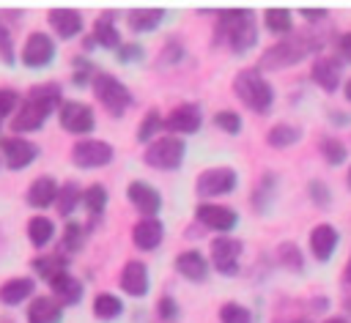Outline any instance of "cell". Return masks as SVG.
Masks as SVG:
<instances>
[{"mask_svg":"<svg viewBox=\"0 0 351 323\" xmlns=\"http://www.w3.org/2000/svg\"><path fill=\"white\" fill-rule=\"evenodd\" d=\"M16 104H19V96L14 90H8V88H0V120L8 118L16 109Z\"/></svg>","mask_w":351,"mask_h":323,"instance_id":"obj_41","label":"cell"},{"mask_svg":"<svg viewBox=\"0 0 351 323\" xmlns=\"http://www.w3.org/2000/svg\"><path fill=\"white\" fill-rule=\"evenodd\" d=\"M346 282L351 285V257H348V263H346Z\"/></svg>","mask_w":351,"mask_h":323,"instance_id":"obj_48","label":"cell"},{"mask_svg":"<svg viewBox=\"0 0 351 323\" xmlns=\"http://www.w3.org/2000/svg\"><path fill=\"white\" fill-rule=\"evenodd\" d=\"M93 41L99 47H107V49H118L121 47V33H118V27L112 25L110 16L96 19V25H93Z\"/></svg>","mask_w":351,"mask_h":323,"instance_id":"obj_26","label":"cell"},{"mask_svg":"<svg viewBox=\"0 0 351 323\" xmlns=\"http://www.w3.org/2000/svg\"><path fill=\"white\" fill-rule=\"evenodd\" d=\"M82 205L88 208V214H101L107 208V189L101 183H90L82 192Z\"/></svg>","mask_w":351,"mask_h":323,"instance_id":"obj_33","label":"cell"},{"mask_svg":"<svg viewBox=\"0 0 351 323\" xmlns=\"http://www.w3.org/2000/svg\"><path fill=\"white\" fill-rule=\"evenodd\" d=\"M63 320V309L55 298L49 296H38L30 301L27 307V323H60Z\"/></svg>","mask_w":351,"mask_h":323,"instance_id":"obj_20","label":"cell"},{"mask_svg":"<svg viewBox=\"0 0 351 323\" xmlns=\"http://www.w3.org/2000/svg\"><path fill=\"white\" fill-rule=\"evenodd\" d=\"M291 323H307V320H291Z\"/></svg>","mask_w":351,"mask_h":323,"instance_id":"obj_52","label":"cell"},{"mask_svg":"<svg viewBox=\"0 0 351 323\" xmlns=\"http://www.w3.org/2000/svg\"><path fill=\"white\" fill-rule=\"evenodd\" d=\"M115 156L112 145L104 142V140H80L74 148H71V162L77 167H85V170H93V167H104L110 164Z\"/></svg>","mask_w":351,"mask_h":323,"instance_id":"obj_7","label":"cell"},{"mask_svg":"<svg viewBox=\"0 0 351 323\" xmlns=\"http://www.w3.org/2000/svg\"><path fill=\"white\" fill-rule=\"evenodd\" d=\"M318 148H321V156H324L329 164H343L346 156H348L346 145H343L337 137H324V140L318 142Z\"/></svg>","mask_w":351,"mask_h":323,"instance_id":"obj_34","label":"cell"},{"mask_svg":"<svg viewBox=\"0 0 351 323\" xmlns=\"http://www.w3.org/2000/svg\"><path fill=\"white\" fill-rule=\"evenodd\" d=\"M337 244H340V233L332 224L313 227V233H310V252L315 255V260H329L335 255Z\"/></svg>","mask_w":351,"mask_h":323,"instance_id":"obj_17","label":"cell"},{"mask_svg":"<svg viewBox=\"0 0 351 323\" xmlns=\"http://www.w3.org/2000/svg\"><path fill=\"white\" fill-rule=\"evenodd\" d=\"M313 44H315V41H310V38L291 36V38H285V41H280V44H274V47H269V49L263 52V57H261V68L274 71V68L291 66V63L302 60L307 52H313V49H315Z\"/></svg>","mask_w":351,"mask_h":323,"instance_id":"obj_5","label":"cell"},{"mask_svg":"<svg viewBox=\"0 0 351 323\" xmlns=\"http://www.w3.org/2000/svg\"><path fill=\"white\" fill-rule=\"evenodd\" d=\"M58 120L71 134H90L93 126H96L93 109L88 104H82V101H63L60 109H58Z\"/></svg>","mask_w":351,"mask_h":323,"instance_id":"obj_8","label":"cell"},{"mask_svg":"<svg viewBox=\"0 0 351 323\" xmlns=\"http://www.w3.org/2000/svg\"><path fill=\"white\" fill-rule=\"evenodd\" d=\"M162 19H165L162 8H134V11H129V25L134 30H143V33L145 30H156Z\"/></svg>","mask_w":351,"mask_h":323,"instance_id":"obj_28","label":"cell"},{"mask_svg":"<svg viewBox=\"0 0 351 323\" xmlns=\"http://www.w3.org/2000/svg\"><path fill=\"white\" fill-rule=\"evenodd\" d=\"M280 257H282V263L291 266L293 271H302V255H299V249H296L291 241L280 246Z\"/></svg>","mask_w":351,"mask_h":323,"instance_id":"obj_40","label":"cell"},{"mask_svg":"<svg viewBox=\"0 0 351 323\" xmlns=\"http://www.w3.org/2000/svg\"><path fill=\"white\" fill-rule=\"evenodd\" d=\"M197 194L200 197H219L236 189V170L233 167H211L197 175Z\"/></svg>","mask_w":351,"mask_h":323,"instance_id":"obj_9","label":"cell"},{"mask_svg":"<svg viewBox=\"0 0 351 323\" xmlns=\"http://www.w3.org/2000/svg\"><path fill=\"white\" fill-rule=\"evenodd\" d=\"M195 216H197V222H203L208 230H217V233H228V230H233L236 222H239V216H236L233 208H228V205H214V203L197 205Z\"/></svg>","mask_w":351,"mask_h":323,"instance_id":"obj_14","label":"cell"},{"mask_svg":"<svg viewBox=\"0 0 351 323\" xmlns=\"http://www.w3.org/2000/svg\"><path fill=\"white\" fill-rule=\"evenodd\" d=\"M346 99H348V101H351V79H348V82H346Z\"/></svg>","mask_w":351,"mask_h":323,"instance_id":"obj_49","label":"cell"},{"mask_svg":"<svg viewBox=\"0 0 351 323\" xmlns=\"http://www.w3.org/2000/svg\"><path fill=\"white\" fill-rule=\"evenodd\" d=\"M337 47H340V55H343L346 60H351V33H343L340 41H337Z\"/></svg>","mask_w":351,"mask_h":323,"instance_id":"obj_46","label":"cell"},{"mask_svg":"<svg viewBox=\"0 0 351 323\" xmlns=\"http://www.w3.org/2000/svg\"><path fill=\"white\" fill-rule=\"evenodd\" d=\"M162 235H165V227H162V222H159L156 216L140 219V222L134 224V230H132L134 246H137V249H145V252L156 249V246L162 244Z\"/></svg>","mask_w":351,"mask_h":323,"instance_id":"obj_16","label":"cell"},{"mask_svg":"<svg viewBox=\"0 0 351 323\" xmlns=\"http://www.w3.org/2000/svg\"><path fill=\"white\" fill-rule=\"evenodd\" d=\"M165 129V120L156 109H148L143 123L137 126V142H154V134H159Z\"/></svg>","mask_w":351,"mask_h":323,"instance_id":"obj_31","label":"cell"},{"mask_svg":"<svg viewBox=\"0 0 351 323\" xmlns=\"http://www.w3.org/2000/svg\"><path fill=\"white\" fill-rule=\"evenodd\" d=\"M49 287H52V293H55L63 304H77V301L82 298V285H80V279H74L69 271L52 276V279H49Z\"/></svg>","mask_w":351,"mask_h":323,"instance_id":"obj_24","label":"cell"},{"mask_svg":"<svg viewBox=\"0 0 351 323\" xmlns=\"http://www.w3.org/2000/svg\"><path fill=\"white\" fill-rule=\"evenodd\" d=\"M118 60L129 63V60H143V47L140 44H121L118 47Z\"/></svg>","mask_w":351,"mask_h":323,"instance_id":"obj_45","label":"cell"},{"mask_svg":"<svg viewBox=\"0 0 351 323\" xmlns=\"http://www.w3.org/2000/svg\"><path fill=\"white\" fill-rule=\"evenodd\" d=\"M58 183H55V178H49V175H41V178H36L33 183H30V189H27V203L33 205V208H47V205H52L55 200H58Z\"/></svg>","mask_w":351,"mask_h":323,"instance_id":"obj_22","label":"cell"},{"mask_svg":"<svg viewBox=\"0 0 351 323\" xmlns=\"http://www.w3.org/2000/svg\"><path fill=\"white\" fill-rule=\"evenodd\" d=\"M60 88L55 82H47V85H36L30 88L27 99L22 101L19 112L14 115L11 120V129L14 131H36L44 126V120L55 112V107L60 109Z\"/></svg>","mask_w":351,"mask_h":323,"instance_id":"obj_1","label":"cell"},{"mask_svg":"<svg viewBox=\"0 0 351 323\" xmlns=\"http://www.w3.org/2000/svg\"><path fill=\"white\" fill-rule=\"evenodd\" d=\"M239 255H241V241L228 238V235H219L211 241V266L219 274L233 276L239 271Z\"/></svg>","mask_w":351,"mask_h":323,"instance_id":"obj_10","label":"cell"},{"mask_svg":"<svg viewBox=\"0 0 351 323\" xmlns=\"http://www.w3.org/2000/svg\"><path fill=\"white\" fill-rule=\"evenodd\" d=\"M121 312H123V301H121L118 296H112V293H99V296L93 298V315H96L99 320H115Z\"/></svg>","mask_w":351,"mask_h":323,"instance_id":"obj_29","label":"cell"},{"mask_svg":"<svg viewBox=\"0 0 351 323\" xmlns=\"http://www.w3.org/2000/svg\"><path fill=\"white\" fill-rule=\"evenodd\" d=\"M52 57H55V41L47 33H30L22 47V63L27 68H41L49 66Z\"/></svg>","mask_w":351,"mask_h":323,"instance_id":"obj_12","label":"cell"},{"mask_svg":"<svg viewBox=\"0 0 351 323\" xmlns=\"http://www.w3.org/2000/svg\"><path fill=\"white\" fill-rule=\"evenodd\" d=\"M0 151H3V159H5V164L11 170H25L38 156V145L25 140V137H5V140H0Z\"/></svg>","mask_w":351,"mask_h":323,"instance_id":"obj_11","label":"cell"},{"mask_svg":"<svg viewBox=\"0 0 351 323\" xmlns=\"http://www.w3.org/2000/svg\"><path fill=\"white\" fill-rule=\"evenodd\" d=\"M30 266H33V268H36V274H41L47 282H49L52 276H58V274H63V271H66V263H63V257H58V255L36 257Z\"/></svg>","mask_w":351,"mask_h":323,"instance_id":"obj_35","label":"cell"},{"mask_svg":"<svg viewBox=\"0 0 351 323\" xmlns=\"http://www.w3.org/2000/svg\"><path fill=\"white\" fill-rule=\"evenodd\" d=\"M263 22L271 33H288L291 30V11L288 8H266Z\"/></svg>","mask_w":351,"mask_h":323,"instance_id":"obj_36","label":"cell"},{"mask_svg":"<svg viewBox=\"0 0 351 323\" xmlns=\"http://www.w3.org/2000/svg\"><path fill=\"white\" fill-rule=\"evenodd\" d=\"M348 189H351V170H348Z\"/></svg>","mask_w":351,"mask_h":323,"instance_id":"obj_51","label":"cell"},{"mask_svg":"<svg viewBox=\"0 0 351 323\" xmlns=\"http://www.w3.org/2000/svg\"><path fill=\"white\" fill-rule=\"evenodd\" d=\"M184 156H186V145L176 134L156 137L145 148V164L148 167H156V170H176V167H181Z\"/></svg>","mask_w":351,"mask_h":323,"instance_id":"obj_4","label":"cell"},{"mask_svg":"<svg viewBox=\"0 0 351 323\" xmlns=\"http://www.w3.org/2000/svg\"><path fill=\"white\" fill-rule=\"evenodd\" d=\"M126 197H129V203H132L140 214H145V216H156V211L162 208L159 192H156L154 186H148L145 181H132V183L126 186Z\"/></svg>","mask_w":351,"mask_h":323,"instance_id":"obj_15","label":"cell"},{"mask_svg":"<svg viewBox=\"0 0 351 323\" xmlns=\"http://www.w3.org/2000/svg\"><path fill=\"white\" fill-rule=\"evenodd\" d=\"M203 123V115H200V107L197 104H178L167 118H165V129L170 134H192L197 131Z\"/></svg>","mask_w":351,"mask_h":323,"instance_id":"obj_13","label":"cell"},{"mask_svg":"<svg viewBox=\"0 0 351 323\" xmlns=\"http://www.w3.org/2000/svg\"><path fill=\"white\" fill-rule=\"evenodd\" d=\"M219 320L222 323H252V315L247 307L236 304V301H228L219 307Z\"/></svg>","mask_w":351,"mask_h":323,"instance_id":"obj_37","label":"cell"},{"mask_svg":"<svg viewBox=\"0 0 351 323\" xmlns=\"http://www.w3.org/2000/svg\"><path fill=\"white\" fill-rule=\"evenodd\" d=\"M307 192H310V197L315 200V205H321V208H326V205L332 203V194H329V189H326L321 181H313V183L307 186Z\"/></svg>","mask_w":351,"mask_h":323,"instance_id":"obj_43","label":"cell"},{"mask_svg":"<svg viewBox=\"0 0 351 323\" xmlns=\"http://www.w3.org/2000/svg\"><path fill=\"white\" fill-rule=\"evenodd\" d=\"M121 287L129 293V296H145L148 293V268L145 263L140 260H129L121 271Z\"/></svg>","mask_w":351,"mask_h":323,"instance_id":"obj_18","label":"cell"},{"mask_svg":"<svg viewBox=\"0 0 351 323\" xmlns=\"http://www.w3.org/2000/svg\"><path fill=\"white\" fill-rule=\"evenodd\" d=\"M176 271H178L181 276L192 279V282H200V279H206V274H208V263H206V257H203L197 249H186V252H181V255L176 257Z\"/></svg>","mask_w":351,"mask_h":323,"instance_id":"obj_21","label":"cell"},{"mask_svg":"<svg viewBox=\"0 0 351 323\" xmlns=\"http://www.w3.org/2000/svg\"><path fill=\"white\" fill-rule=\"evenodd\" d=\"M266 140H269L271 148H288V145H293V142L302 140V129L293 126V123H277V126L269 129Z\"/></svg>","mask_w":351,"mask_h":323,"instance_id":"obj_27","label":"cell"},{"mask_svg":"<svg viewBox=\"0 0 351 323\" xmlns=\"http://www.w3.org/2000/svg\"><path fill=\"white\" fill-rule=\"evenodd\" d=\"M233 93L255 112H266L274 101V90L269 85V79H263V74L258 68H244L233 77Z\"/></svg>","mask_w":351,"mask_h":323,"instance_id":"obj_3","label":"cell"},{"mask_svg":"<svg viewBox=\"0 0 351 323\" xmlns=\"http://www.w3.org/2000/svg\"><path fill=\"white\" fill-rule=\"evenodd\" d=\"M49 25L60 38H74L82 30V14L74 8H52L49 11Z\"/></svg>","mask_w":351,"mask_h":323,"instance_id":"obj_19","label":"cell"},{"mask_svg":"<svg viewBox=\"0 0 351 323\" xmlns=\"http://www.w3.org/2000/svg\"><path fill=\"white\" fill-rule=\"evenodd\" d=\"M93 77H96V71H93V66H90L88 60H82V57H77V60H74V82H77V85H85L88 79L93 82Z\"/></svg>","mask_w":351,"mask_h":323,"instance_id":"obj_42","label":"cell"},{"mask_svg":"<svg viewBox=\"0 0 351 323\" xmlns=\"http://www.w3.org/2000/svg\"><path fill=\"white\" fill-rule=\"evenodd\" d=\"M302 16H304L307 22H318V19H324V16H326V11H324V8H304V11H302Z\"/></svg>","mask_w":351,"mask_h":323,"instance_id":"obj_47","label":"cell"},{"mask_svg":"<svg viewBox=\"0 0 351 323\" xmlns=\"http://www.w3.org/2000/svg\"><path fill=\"white\" fill-rule=\"evenodd\" d=\"M324 323H348V320H343V318H329V320H324Z\"/></svg>","mask_w":351,"mask_h":323,"instance_id":"obj_50","label":"cell"},{"mask_svg":"<svg viewBox=\"0 0 351 323\" xmlns=\"http://www.w3.org/2000/svg\"><path fill=\"white\" fill-rule=\"evenodd\" d=\"M156 312H159V318H165V320H173V318L178 315V304H176V298H170V296H162V298H159V304H156Z\"/></svg>","mask_w":351,"mask_h":323,"instance_id":"obj_44","label":"cell"},{"mask_svg":"<svg viewBox=\"0 0 351 323\" xmlns=\"http://www.w3.org/2000/svg\"><path fill=\"white\" fill-rule=\"evenodd\" d=\"M313 79L324 90H335L340 85V60L337 57H318L313 63Z\"/></svg>","mask_w":351,"mask_h":323,"instance_id":"obj_23","label":"cell"},{"mask_svg":"<svg viewBox=\"0 0 351 323\" xmlns=\"http://www.w3.org/2000/svg\"><path fill=\"white\" fill-rule=\"evenodd\" d=\"M214 123H217L222 131H228V134H239V131H241V118H239V112H233V109L217 112V115H214Z\"/></svg>","mask_w":351,"mask_h":323,"instance_id":"obj_38","label":"cell"},{"mask_svg":"<svg viewBox=\"0 0 351 323\" xmlns=\"http://www.w3.org/2000/svg\"><path fill=\"white\" fill-rule=\"evenodd\" d=\"M80 246H82V227L77 222H69L66 230H63V249L77 252Z\"/></svg>","mask_w":351,"mask_h":323,"instance_id":"obj_39","label":"cell"},{"mask_svg":"<svg viewBox=\"0 0 351 323\" xmlns=\"http://www.w3.org/2000/svg\"><path fill=\"white\" fill-rule=\"evenodd\" d=\"M93 93H96V99H99L115 118L123 115L126 107L132 104V93H129V88H126L118 77L104 74V71L93 77Z\"/></svg>","mask_w":351,"mask_h":323,"instance_id":"obj_6","label":"cell"},{"mask_svg":"<svg viewBox=\"0 0 351 323\" xmlns=\"http://www.w3.org/2000/svg\"><path fill=\"white\" fill-rule=\"evenodd\" d=\"M217 30H219L222 38H228L233 52H247L258 41V30H255L250 8H228V11H222Z\"/></svg>","mask_w":351,"mask_h":323,"instance_id":"obj_2","label":"cell"},{"mask_svg":"<svg viewBox=\"0 0 351 323\" xmlns=\"http://www.w3.org/2000/svg\"><path fill=\"white\" fill-rule=\"evenodd\" d=\"M52 235H55V224L47 216H33L27 222V238L33 246H47Z\"/></svg>","mask_w":351,"mask_h":323,"instance_id":"obj_30","label":"cell"},{"mask_svg":"<svg viewBox=\"0 0 351 323\" xmlns=\"http://www.w3.org/2000/svg\"><path fill=\"white\" fill-rule=\"evenodd\" d=\"M80 200H82L80 186H77V183H66V186L58 189V200H55V205H58V211H60L63 216H69V214L77 208Z\"/></svg>","mask_w":351,"mask_h":323,"instance_id":"obj_32","label":"cell"},{"mask_svg":"<svg viewBox=\"0 0 351 323\" xmlns=\"http://www.w3.org/2000/svg\"><path fill=\"white\" fill-rule=\"evenodd\" d=\"M33 287H36V282H33L30 276L8 279V282H3V285H0V301H3V304H8V307L22 304V301L33 293Z\"/></svg>","mask_w":351,"mask_h":323,"instance_id":"obj_25","label":"cell"}]
</instances>
